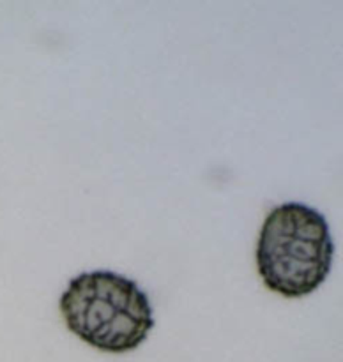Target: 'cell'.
<instances>
[{
	"label": "cell",
	"instance_id": "obj_1",
	"mask_svg": "<svg viewBox=\"0 0 343 362\" xmlns=\"http://www.w3.org/2000/svg\"><path fill=\"white\" fill-rule=\"evenodd\" d=\"M335 243L317 209L286 202L271 209L258 233L255 260L271 292L289 299L310 296L327 278Z\"/></svg>",
	"mask_w": 343,
	"mask_h": 362
},
{
	"label": "cell",
	"instance_id": "obj_2",
	"mask_svg": "<svg viewBox=\"0 0 343 362\" xmlns=\"http://www.w3.org/2000/svg\"><path fill=\"white\" fill-rule=\"evenodd\" d=\"M59 306L71 332L108 354L138 349L154 327L147 293L136 281L112 271L83 272L73 278Z\"/></svg>",
	"mask_w": 343,
	"mask_h": 362
}]
</instances>
